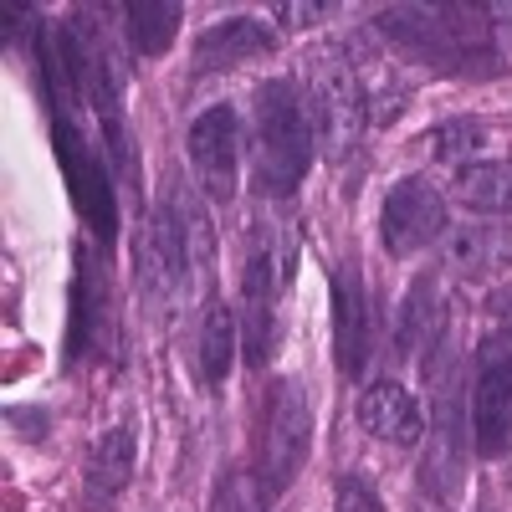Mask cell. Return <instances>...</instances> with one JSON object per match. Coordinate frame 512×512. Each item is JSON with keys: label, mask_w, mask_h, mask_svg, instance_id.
<instances>
[{"label": "cell", "mask_w": 512, "mask_h": 512, "mask_svg": "<svg viewBox=\"0 0 512 512\" xmlns=\"http://www.w3.org/2000/svg\"><path fill=\"white\" fill-rule=\"evenodd\" d=\"M374 31L390 47L446 77H492L512 52V6H390L374 16Z\"/></svg>", "instance_id": "obj_1"}, {"label": "cell", "mask_w": 512, "mask_h": 512, "mask_svg": "<svg viewBox=\"0 0 512 512\" xmlns=\"http://www.w3.org/2000/svg\"><path fill=\"white\" fill-rule=\"evenodd\" d=\"M400 108L384 103V88L349 57V47H323L308 57V118L333 164H344L369 123H390Z\"/></svg>", "instance_id": "obj_2"}, {"label": "cell", "mask_w": 512, "mask_h": 512, "mask_svg": "<svg viewBox=\"0 0 512 512\" xmlns=\"http://www.w3.org/2000/svg\"><path fill=\"white\" fill-rule=\"evenodd\" d=\"M313 123L303 93L287 77H272L251 93V185L262 200H287L308 180Z\"/></svg>", "instance_id": "obj_3"}, {"label": "cell", "mask_w": 512, "mask_h": 512, "mask_svg": "<svg viewBox=\"0 0 512 512\" xmlns=\"http://www.w3.org/2000/svg\"><path fill=\"white\" fill-rule=\"evenodd\" d=\"M210 256V236L200 226V210L185 200L180 180H169V190L159 195L149 226H139L134 236V277H139V297L149 308H175V297L190 287V267Z\"/></svg>", "instance_id": "obj_4"}, {"label": "cell", "mask_w": 512, "mask_h": 512, "mask_svg": "<svg viewBox=\"0 0 512 512\" xmlns=\"http://www.w3.org/2000/svg\"><path fill=\"white\" fill-rule=\"evenodd\" d=\"M425 379L436 384V405H431V441H425V456H420L415 492L431 507H451L461 497V482H466L472 420H466V410H461V384H456V369L446 359V344L431 349V359H425Z\"/></svg>", "instance_id": "obj_5"}, {"label": "cell", "mask_w": 512, "mask_h": 512, "mask_svg": "<svg viewBox=\"0 0 512 512\" xmlns=\"http://www.w3.org/2000/svg\"><path fill=\"white\" fill-rule=\"evenodd\" d=\"M313 451V405L297 379H277L262 400V431H256V492L277 502Z\"/></svg>", "instance_id": "obj_6"}, {"label": "cell", "mask_w": 512, "mask_h": 512, "mask_svg": "<svg viewBox=\"0 0 512 512\" xmlns=\"http://www.w3.org/2000/svg\"><path fill=\"white\" fill-rule=\"evenodd\" d=\"M52 149H57V164H62V180H67V195L77 205L82 226L93 231V241L103 246V256L113 251L118 241V175L103 149L88 144V134L77 128V118H52Z\"/></svg>", "instance_id": "obj_7"}, {"label": "cell", "mask_w": 512, "mask_h": 512, "mask_svg": "<svg viewBox=\"0 0 512 512\" xmlns=\"http://www.w3.org/2000/svg\"><path fill=\"white\" fill-rule=\"evenodd\" d=\"M292 272V241L277 251V236L267 226L251 231V246H246V267H241V354H246V369L262 374L267 359H272V333H277V297H282V282Z\"/></svg>", "instance_id": "obj_8"}, {"label": "cell", "mask_w": 512, "mask_h": 512, "mask_svg": "<svg viewBox=\"0 0 512 512\" xmlns=\"http://www.w3.org/2000/svg\"><path fill=\"white\" fill-rule=\"evenodd\" d=\"M67 344H62V364L77 369L82 359H118V328H113V287H108V267L103 256L77 241L72 246V292H67Z\"/></svg>", "instance_id": "obj_9"}, {"label": "cell", "mask_w": 512, "mask_h": 512, "mask_svg": "<svg viewBox=\"0 0 512 512\" xmlns=\"http://www.w3.org/2000/svg\"><path fill=\"white\" fill-rule=\"evenodd\" d=\"M472 451L502 461L512 451V333H487L472 369Z\"/></svg>", "instance_id": "obj_10"}, {"label": "cell", "mask_w": 512, "mask_h": 512, "mask_svg": "<svg viewBox=\"0 0 512 512\" xmlns=\"http://www.w3.org/2000/svg\"><path fill=\"white\" fill-rule=\"evenodd\" d=\"M446 226H451L446 221V195L425 175H405L379 205V241L390 256H400V262L425 251L431 241H441Z\"/></svg>", "instance_id": "obj_11"}, {"label": "cell", "mask_w": 512, "mask_h": 512, "mask_svg": "<svg viewBox=\"0 0 512 512\" xmlns=\"http://www.w3.org/2000/svg\"><path fill=\"white\" fill-rule=\"evenodd\" d=\"M328 308H333V364L344 379H364L369 354H374V308L369 287L354 256H344L328 272Z\"/></svg>", "instance_id": "obj_12"}, {"label": "cell", "mask_w": 512, "mask_h": 512, "mask_svg": "<svg viewBox=\"0 0 512 512\" xmlns=\"http://www.w3.org/2000/svg\"><path fill=\"white\" fill-rule=\"evenodd\" d=\"M190 164H195V180L200 190L226 205L236 195V169H241V118L236 108H205L190 123Z\"/></svg>", "instance_id": "obj_13"}, {"label": "cell", "mask_w": 512, "mask_h": 512, "mask_svg": "<svg viewBox=\"0 0 512 512\" xmlns=\"http://www.w3.org/2000/svg\"><path fill=\"white\" fill-rule=\"evenodd\" d=\"M134 456H139L134 425H113V431L93 441L88 466H82V502H88V512H108L123 497V487L134 482Z\"/></svg>", "instance_id": "obj_14"}, {"label": "cell", "mask_w": 512, "mask_h": 512, "mask_svg": "<svg viewBox=\"0 0 512 512\" xmlns=\"http://www.w3.org/2000/svg\"><path fill=\"white\" fill-rule=\"evenodd\" d=\"M277 47V31L256 16H226L195 36V72H231L241 62H256Z\"/></svg>", "instance_id": "obj_15"}, {"label": "cell", "mask_w": 512, "mask_h": 512, "mask_svg": "<svg viewBox=\"0 0 512 512\" xmlns=\"http://www.w3.org/2000/svg\"><path fill=\"white\" fill-rule=\"evenodd\" d=\"M359 425L374 441H390V446H420L425 441L420 405L400 379H374L359 395Z\"/></svg>", "instance_id": "obj_16"}, {"label": "cell", "mask_w": 512, "mask_h": 512, "mask_svg": "<svg viewBox=\"0 0 512 512\" xmlns=\"http://www.w3.org/2000/svg\"><path fill=\"white\" fill-rule=\"evenodd\" d=\"M446 344V303H441V282L431 272H420L395 313V359H415L420 349H441Z\"/></svg>", "instance_id": "obj_17"}, {"label": "cell", "mask_w": 512, "mask_h": 512, "mask_svg": "<svg viewBox=\"0 0 512 512\" xmlns=\"http://www.w3.org/2000/svg\"><path fill=\"white\" fill-rule=\"evenodd\" d=\"M236 349H241V318L236 308H226L216 292L205 297V318H200V379L210 390H221L231 364H236Z\"/></svg>", "instance_id": "obj_18"}, {"label": "cell", "mask_w": 512, "mask_h": 512, "mask_svg": "<svg viewBox=\"0 0 512 512\" xmlns=\"http://www.w3.org/2000/svg\"><path fill=\"white\" fill-rule=\"evenodd\" d=\"M446 262L461 277H492L512 267V231L507 226H461L446 236Z\"/></svg>", "instance_id": "obj_19"}, {"label": "cell", "mask_w": 512, "mask_h": 512, "mask_svg": "<svg viewBox=\"0 0 512 512\" xmlns=\"http://www.w3.org/2000/svg\"><path fill=\"white\" fill-rule=\"evenodd\" d=\"M180 21H185V6H175V0H128L123 6L128 47L139 57H164L180 36Z\"/></svg>", "instance_id": "obj_20"}, {"label": "cell", "mask_w": 512, "mask_h": 512, "mask_svg": "<svg viewBox=\"0 0 512 512\" xmlns=\"http://www.w3.org/2000/svg\"><path fill=\"white\" fill-rule=\"evenodd\" d=\"M456 200L482 216H512V164L502 159H477L456 169Z\"/></svg>", "instance_id": "obj_21"}, {"label": "cell", "mask_w": 512, "mask_h": 512, "mask_svg": "<svg viewBox=\"0 0 512 512\" xmlns=\"http://www.w3.org/2000/svg\"><path fill=\"white\" fill-rule=\"evenodd\" d=\"M425 144H431L436 159L466 169V164H477V154L487 144V123L482 118H446V123H436L431 134H425Z\"/></svg>", "instance_id": "obj_22"}, {"label": "cell", "mask_w": 512, "mask_h": 512, "mask_svg": "<svg viewBox=\"0 0 512 512\" xmlns=\"http://www.w3.org/2000/svg\"><path fill=\"white\" fill-rule=\"evenodd\" d=\"M333 512H384V502L364 472H344L333 482Z\"/></svg>", "instance_id": "obj_23"}, {"label": "cell", "mask_w": 512, "mask_h": 512, "mask_svg": "<svg viewBox=\"0 0 512 512\" xmlns=\"http://www.w3.org/2000/svg\"><path fill=\"white\" fill-rule=\"evenodd\" d=\"M267 502H262V492H256V482L251 487H241V477H226L221 482V507L216 512H262Z\"/></svg>", "instance_id": "obj_24"}, {"label": "cell", "mask_w": 512, "mask_h": 512, "mask_svg": "<svg viewBox=\"0 0 512 512\" xmlns=\"http://www.w3.org/2000/svg\"><path fill=\"white\" fill-rule=\"evenodd\" d=\"M6 420L16 425V436L41 441V436H47V425H52V410H41V405H11V410H6Z\"/></svg>", "instance_id": "obj_25"}, {"label": "cell", "mask_w": 512, "mask_h": 512, "mask_svg": "<svg viewBox=\"0 0 512 512\" xmlns=\"http://www.w3.org/2000/svg\"><path fill=\"white\" fill-rule=\"evenodd\" d=\"M292 31H303V26H318L323 16H328V6H323V0H313V6H297V0H282V6H272Z\"/></svg>", "instance_id": "obj_26"}, {"label": "cell", "mask_w": 512, "mask_h": 512, "mask_svg": "<svg viewBox=\"0 0 512 512\" xmlns=\"http://www.w3.org/2000/svg\"><path fill=\"white\" fill-rule=\"evenodd\" d=\"M477 512H497V507H477Z\"/></svg>", "instance_id": "obj_27"}]
</instances>
